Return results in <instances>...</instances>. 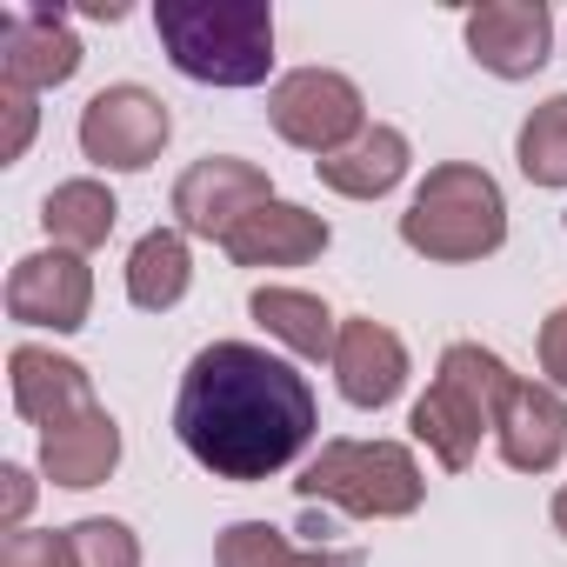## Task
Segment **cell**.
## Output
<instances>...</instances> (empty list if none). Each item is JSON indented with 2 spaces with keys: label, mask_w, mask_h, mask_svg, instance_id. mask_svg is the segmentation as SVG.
I'll use <instances>...</instances> for the list:
<instances>
[{
  "label": "cell",
  "mask_w": 567,
  "mask_h": 567,
  "mask_svg": "<svg viewBox=\"0 0 567 567\" xmlns=\"http://www.w3.org/2000/svg\"><path fill=\"white\" fill-rule=\"evenodd\" d=\"M321 408L308 374L254 341H207L174 394V434L214 481H274L315 441Z\"/></svg>",
  "instance_id": "6da1fadb"
},
{
  "label": "cell",
  "mask_w": 567,
  "mask_h": 567,
  "mask_svg": "<svg viewBox=\"0 0 567 567\" xmlns=\"http://www.w3.org/2000/svg\"><path fill=\"white\" fill-rule=\"evenodd\" d=\"M154 34L167 61L200 87H260L274 68L267 0H161Z\"/></svg>",
  "instance_id": "7a4b0ae2"
},
{
  "label": "cell",
  "mask_w": 567,
  "mask_h": 567,
  "mask_svg": "<svg viewBox=\"0 0 567 567\" xmlns=\"http://www.w3.org/2000/svg\"><path fill=\"white\" fill-rule=\"evenodd\" d=\"M401 240L421 260H441V267H467V260L501 254V240H507L501 181L487 167H474V161L427 167V181L414 187V200L401 214Z\"/></svg>",
  "instance_id": "3957f363"
},
{
  "label": "cell",
  "mask_w": 567,
  "mask_h": 567,
  "mask_svg": "<svg viewBox=\"0 0 567 567\" xmlns=\"http://www.w3.org/2000/svg\"><path fill=\"white\" fill-rule=\"evenodd\" d=\"M507 381H514V368H507L494 348L454 341V348L441 354L427 394H421L414 414H408L414 441H421L447 474H461V467L481 454V434H494V408H501Z\"/></svg>",
  "instance_id": "277c9868"
},
{
  "label": "cell",
  "mask_w": 567,
  "mask_h": 567,
  "mask_svg": "<svg viewBox=\"0 0 567 567\" xmlns=\"http://www.w3.org/2000/svg\"><path fill=\"white\" fill-rule=\"evenodd\" d=\"M295 494L308 507L328 501L354 520H408L427 501V474H421L414 447H401V441H328L301 467Z\"/></svg>",
  "instance_id": "5b68a950"
},
{
  "label": "cell",
  "mask_w": 567,
  "mask_h": 567,
  "mask_svg": "<svg viewBox=\"0 0 567 567\" xmlns=\"http://www.w3.org/2000/svg\"><path fill=\"white\" fill-rule=\"evenodd\" d=\"M267 121L288 147L328 161V154H341V147H354L368 134V101L334 68H295V74H280L267 87Z\"/></svg>",
  "instance_id": "8992f818"
},
{
  "label": "cell",
  "mask_w": 567,
  "mask_h": 567,
  "mask_svg": "<svg viewBox=\"0 0 567 567\" xmlns=\"http://www.w3.org/2000/svg\"><path fill=\"white\" fill-rule=\"evenodd\" d=\"M174 141V114L154 87L114 81L81 107V154L107 174H141L161 161V147Z\"/></svg>",
  "instance_id": "52a82bcc"
},
{
  "label": "cell",
  "mask_w": 567,
  "mask_h": 567,
  "mask_svg": "<svg viewBox=\"0 0 567 567\" xmlns=\"http://www.w3.org/2000/svg\"><path fill=\"white\" fill-rule=\"evenodd\" d=\"M274 200V181H267V167H254V161H240V154H207V161H194L181 181H174V220H181V234H194V240H227L254 207H267Z\"/></svg>",
  "instance_id": "ba28073f"
},
{
  "label": "cell",
  "mask_w": 567,
  "mask_h": 567,
  "mask_svg": "<svg viewBox=\"0 0 567 567\" xmlns=\"http://www.w3.org/2000/svg\"><path fill=\"white\" fill-rule=\"evenodd\" d=\"M87 308H94V267H87V254L41 247V254H21L14 260V274H8V315L21 328L81 334L87 328Z\"/></svg>",
  "instance_id": "9c48e42d"
},
{
  "label": "cell",
  "mask_w": 567,
  "mask_h": 567,
  "mask_svg": "<svg viewBox=\"0 0 567 567\" xmlns=\"http://www.w3.org/2000/svg\"><path fill=\"white\" fill-rule=\"evenodd\" d=\"M467 54L494 74V81H534L554 54V14L540 0H487L461 21Z\"/></svg>",
  "instance_id": "30bf717a"
},
{
  "label": "cell",
  "mask_w": 567,
  "mask_h": 567,
  "mask_svg": "<svg viewBox=\"0 0 567 567\" xmlns=\"http://www.w3.org/2000/svg\"><path fill=\"white\" fill-rule=\"evenodd\" d=\"M494 441H501V461L514 474H554L560 454H567V401H560V388L514 374L501 408H494Z\"/></svg>",
  "instance_id": "8fae6325"
},
{
  "label": "cell",
  "mask_w": 567,
  "mask_h": 567,
  "mask_svg": "<svg viewBox=\"0 0 567 567\" xmlns=\"http://www.w3.org/2000/svg\"><path fill=\"white\" fill-rule=\"evenodd\" d=\"M81 34L48 14V8H14L8 21H0V81H14V87H68L81 74Z\"/></svg>",
  "instance_id": "7c38bea8"
},
{
  "label": "cell",
  "mask_w": 567,
  "mask_h": 567,
  "mask_svg": "<svg viewBox=\"0 0 567 567\" xmlns=\"http://www.w3.org/2000/svg\"><path fill=\"white\" fill-rule=\"evenodd\" d=\"M334 381H341L348 408L381 414V408L401 401V388H408V341H401L388 321H374V315L341 321V341H334Z\"/></svg>",
  "instance_id": "4fadbf2b"
},
{
  "label": "cell",
  "mask_w": 567,
  "mask_h": 567,
  "mask_svg": "<svg viewBox=\"0 0 567 567\" xmlns=\"http://www.w3.org/2000/svg\"><path fill=\"white\" fill-rule=\"evenodd\" d=\"M328 240H334V227L315 214V207H301V200H267V207H254L220 247H227V260L234 267H308V260H321L328 254Z\"/></svg>",
  "instance_id": "5bb4252c"
},
{
  "label": "cell",
  "mask_w": 567,
  "mask_h": 567,
  "mask_svg": "<svg viewBox=\"0 0 567 567\" xmlns=\"http://www.w3.org/2000/svg\"><path fill=\"white\" fill-rule=\"evenodd\" d=\"M8 388H14V408H21L41 434L61 427V421H74V414H87V408H101L87 368L68 361V354H54V348H34V341H21V348L8 354Z\"/></svg>",
  "instance_id": "9a60e30c"
},
{
  "label": "cell",
  "mask_w": 567,
  "mask_h": 567,
  "mask_svg": "<svg viewBox=\"0 0 567 567\" xmlns=\"http://www.w3.org/2000/svg\"><path fill=\"white\" fill-rule=\"evenodd\" d=\"M114 467H121V421L107 408H87V414H74V421L41 434V474L54 487L81 494V487H101Z\"/></svg>",
  "instance_id": "2e32d148"
},
{
  "label": "cell",
  "mask_w": 567,
  "mask_h": 567,
  "mask_svg": "<svg viewBox=\"0 0 567 567\" xmlns=\"http://www.w3.org/2000/svg\"><path fill=\"white\" fill-rule=\"evenodd\" d=\"M408 161H414L408 134L388 127V121H368V134H361L354 147L315 161V174H321V187H334V194H348V200H381V194H394V187L408 181Z\"/></svg>",
  "instance_id": "e0dca14e"
},
{
  "label": "cell",
  "mask_w": 567,
  "mask_h": 567,
  "mask_svg": "<svg viewBox=\"0 0 567 567\" xmlns=\"http://www.w3.org/2000/svg\"><path fill=\"white\" fill-rule=\"evenodd\" d=\"M247 315H254L280 348H288V354H301V361H334L341 321H334V308H328L321 295H308V288H254Z\"/></svg>",
  "instance_id": "ac0fdd59"
},
{
  "label": "cell",
  "mask_w": 567,
  "mask_h": 567,
  "mask_svg": "<svg viewBox=\"0 0 567 567\" xmlns=\"http://www.w3.org/2000/svg\"><path fill=\"white\" fill-rule=\"evenodd\" d=\"M187 288H194L187 234H181V227H154V234H141L134 254H127V301H134L141 315H167V308L187 301Z\"/></svg>",
  "instance_id": "d6986e66"
},
{
  "label": "cell",
  "mask_w": 567,
  "mask_h": 567,
  "mask_svg": "<svg viewBox=\"0 0 567 567\" xmlns=\"http://www.w3.org/2000/svg\"><path fill=\"white\" fill-rule=\"evenodd\" d=\"M114 220H121V200H114L101 181H87V174H81V181H61V187L41 200V227H48V240L68 247V254L107 247Z\"/></svg>",
  "instance_id": "ffe728a7"
},
{
  "label": "cell",
  "mask_w": 567,
  "mask_h": 567,
  "mask_svg": "<svg viewBox=\"0 0 567 567\" xmlns=\"http://www.w3.org/2000/svg\"><path fill=\"white\" fill-rule=\"evenodd\" d=\"M514 161L534 187H567V94H547L514 141Z\"/></svg>",
  "instance_id": "44dd1931"
},
{
  "label": "cell",
  "mask_w": 567,
  "mask_h": 567,
  "mask_svg": "<svg viewBox=\"0 0 567 567\" xmlns=\"http://www.w3.org/2000/svg\"><path fill=\"white\" fill-rule=\"evenodd\" d=\"M61 534H68L74 567H141V534H134L127 520L87 514V520H74V527H61Z\"/></svg>",
  "instance_id": "7402d4cb"
},
{
  "label": "cell",
  "mask_w": 567,
  "mask_h": 567,
  "mask_svg": "<svg viewBox=\"0 0 567 567\" xmlns=\"http://www.w3.org/2000/svg\"><path fill=\"white\" fill-rule=\"evenodd\" d=\"M288 554H295V540L280 534L274 520H234L214 540V567H280Z\"/></svg>",
  "instance_id": "603a6c76"
},
{
  "label": "cell",
  "mask_w": 567,
  "mask_h": 567,
  "mask_svg": "<svg viewBox=\"0 0 567 567\" xmlns=\"http://www.w3.org/2000/svg\"><path fill=\"white\" fill-rule=\"evenodd\" d=\"M0 567H74V554H68V534L21 527V534L0 540Z\"/></svg>",
  "instance_id": "cb8c5ba5"
},
{
  "label": "cell",
  "mask_w": 567,
  "mask_h": 567,
  "mask_svg": "<svg viewBox=\"0 0 567 567\" xmlns=\"http://www.w3.org/2000/svg\"><path fill=\"white\" fill-rule=\"evenodd\" d=\"M0 107H8V141H0V161H21L34 127H41V107H34V87H14V81H0Z\"/></svg>",
  "instance_id": "d4e9b609"
},
{
  "label": "cell",
  "mask_w": 567,
  "mask_h": 567,
  "mask_svg": "<svg viewBox=\"0 0 567 567\" xmlns=\"http://www.w3.org/2000/svg\"><path fill=\"white\" fill-rule=\"evenodd\" d=\"M540 374H547V388L567 394V301L540 321Z\"/></svg>",
  "instance_id": "484cf974"
},
{
  "label": "cell",
  "mask_w": 567,
  "mask_h": 567,
  "mask_svg": "<svg viewBox=\"0 0 567 567\" xmlns=\"http://www.w3.org/2000/svg\"><path fill=\"white\" fill-rule=\"evenodd\" d=\"M28 507H34V474L8 461V467H0V527H8V534H21Z\"/></svg>",
  "instance_id": "4316f807"
},
{
  "label": "cell",
  "mask_w": 567,
  "mask_h": 567,
  "mask_svg": "<svg viewBox=\"0 0 567 567\" xmlns=\"http://www.w3.org/2000/svg\"><path fill=\"white\" fill-rule=\"evenodd\" d=\"M280 567H361V554L354 547H295Z\"/></svg>",
  "instance_id": "83f0119b"
},
{
  "label": "cell",
  "mask_w": 567,
  "mask_h": 567,
  "mask_svg": "<svg viewBox=\"0 0 567 567\" xmlns=\"http://www.w3.org/2000/svg\"><path fill=\"white\" fill-rule=\"evenodd\" d=\"M554 527H560V540H567V481H560V494H554Z\"/></svg>",
  "instance_id": "f1b7e54d"
}]
</instances>
